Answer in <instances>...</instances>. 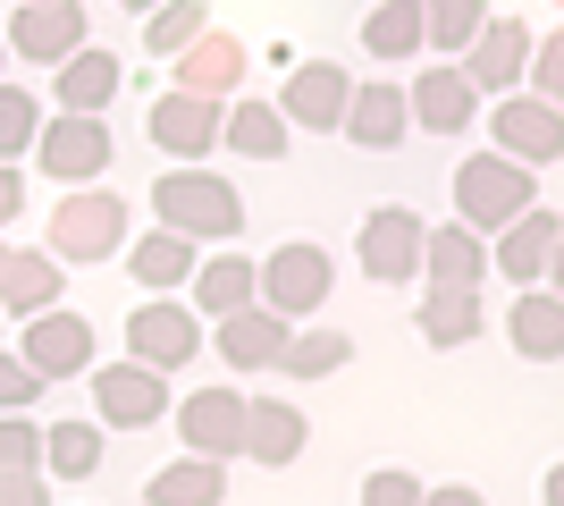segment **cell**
Masks as SVG:
<instances>
[{
	"instance_id": "obj_1",
	"label": "cell",
	"mask_w": 564,
	"mask_h": 506,
	"mask_svg": "<svg viewBox=\"0 0 564 506\" xmlns=\"http://www.w3.org/2000/svg\"><path fill=\"white\" fill-rule=\"evenodd\" d=\"M152 212H161V228H177V237H194V245H236L245 194H236L228 177H212L203 161H177V169L152 177Z\"/></svg>"
},
{
	"instance_id": "obj_2",
	"label": "cell",
	"mask_w": 564,
	"mask_h": 506,
	"mask_svg": "<svg viewBox=\"0 0 564 506\" xmlns=\"http://www.w3.org/2000/svg\"><path fill=\"white\" fill-rule=\"evenodd\" d=\"M531 177H540V169L506 161V152H471V161L455 169V212H464V228L471 237H497L514 212H531V203H540Z\"/></svg>"
},
{
	"instance_id": "obj_3",
	"label": "cell",
	"mask_w": 564,
	"mask_h": 506,
	"mask_svg": "<svg viewBox=\"0 0 564 506\" xmlns=\"http://www.w3.org/2000/svg\"><path fill=\"white\" fill-rule=\"evenodd\" d=\"M127 245V203L110 186H68V203L51 212V262H110Z\"/></svg>"
},
{
	"instance_id": "obj_4",
	"label": "cell",
	"mask_w": 564,
	"mask_h": 506,
	"mask_svg": "<svg viewBox=\"0 0 564 506\" xmlns=\"http://www.w3.org/2000/svg\"><path fill=\"white\" fill-rule=\"evenodd\" d=\"M329 279H337V270H329L321 245H312V237H286L270 262H253V304H270L279 321H304V313L329 304Z\"/></svg>"
},
{
	"instance_id": "obj_5",
	"label": "cell",
	"mask_w": 564,
	"mask_h": 506,
	"mask_svg": "<svg viewBox=\"0 0 564 506\" xmlns=\"http://www.w3.org/2000/svg\"><path fill=\"white\" fill-rule=\"evenodd\" d=\"M110 127L85 119V110H59V119L34 127V169L43 177H59V186H94L101 169H110Z\"/></svg>"
},
{
	"instance_id": "obj_6",
	"label": "cell",
	"mask_w": 564,
	"mask_h": 506,
	"mask_svg": "<svg viewBox=\"0 0 564 506\" xmlns=\"http://www.w3.org/2000/svg\"><path fill=\"white\" fill-rule=\"evenodd\" d=\"M422 212H404V203H379L371 219H362V237H354V254H362V279H379V288H404V279H422Z\"/></svg>"
},
{
	"instance_id": "obj_7",
	"label": "cell",
	"mask_w": 564,
	"mask_h": 506,
	"mask_svg": "<svg viewBox=\"0 0 564 506\" xmlns=\"http://www.w3.org/2000/svg\"><path fill=\"white\" fill-rule=\"evenodd\" d=\"M94 413L101 422H118V431H152V422H169V372H152V363H101L94 372Z\"/></svg>"
},
{
	"instance_id": "obj_8",
	"label": "cell",
	"mask_w": 564,
	"mask_h": 506,
	"mask_svg": "<svg viewBox=\"0 0 564 506\" xmlns=\"http://www.w3.org/2000/svg\"><path fill=\"white\" fill-rule=\"evenodd\" d=\"M127 355L152 363V372L194 363V355H203V313H194V304H169V295L135 304V313H127Z\"/></svg>"
},
{
	"instance_id": "obj_9",
	"label": "cell",
	"mask_w": 564,
	"mask_h": 506,
	"mask_svg": "<svg viewBox=\"0 0 564 506\" xmlns=\"http://www.w3.org/2000/svg\"><path fill=\"white\" fill-rule=\"evenodd\" d=\"M346 94H354V76L337 68V60H304V68H286V85H279V119L304 127V136H337Z\"/></svg>"
},
{
	"instance_id": "obj_10",
	"label": "cell",
	"mask_w": 564,
	"mask_h": 506,
	"mask_svg": "<svg viewBox=\"0 0 564 506\" xmlns=\"http://www.w3.org/2000/svg\"><path fill=\"white\" fill-rule=\"evenodd\" d=\"M497 152L522 169H547L564 161V110L540 94H497Z\"/></svg>"
},
{
	"instance_id": "obj_11",
	"label": "cell",
	"mask_w": 564,
	"mask_h": 506,
	"mask_svg": "<svg viewBox=\"0 0 564 506\" xmlns=\"http://www.w3.org/2000/svg\"><path fill=\"white\" fill-rule=\"evenodd\" d=\"M497 270L514 279V288H540L547 270H556V245H564V212H547V203H531V212H514L506 228H497Z\"/></svg>"
},
{
	"instance_id": "obj_12",
	"label": "cell",
	"mask_w": 564,
	"mask_h": 506,
	"mask_svg": "<svg viewBox=\"0 0 564 506\" xmlns=\"http://www.w3.org/2000/svg\"><path fill=\"white\" fill-rule=\"evenodd\" d=\"M43 380H76V372H94V321L68 313V304H51V313L25 321V346H18Z\"/></svg>"
},
{
	"instance_id": "obj_13",
	"label": "cell",
	"mask_w": 564,
	"mask_h": 506,
	"mask_svg": "<svg viewBox=\"0 0 564 506\" xmlns=\"http://www.w3.org/2000/svg\"><path fill=\"white\" fill-rule=\"evenodd\" d=\"M522 60H531V25L522 18H480V34L464 43L471 94H522Z\"/></svg>"
},
{
	"instance_id": "obj_14",
	"label": "cell",
	"mask_w": 564,
	"mask_h": 506,
	"mask_svg": "<svg viewBox=\"0 0 564 506\" xmlns=\"http://www.w3.org/2000/svg\"><path fill=\"white\" fill-rule=\"evenodd\" d=\"M177 439H186V456H236V439H245V397L236 388H194V397H177Z\"/></svg>"
},
{
	"instance_id": "obj_15",
	"label": "cell",
	"mask_w": 564,
	"mask_h": 506,
	"mask_svg": "<svg viewBox=\"0 0 564 506\" xmlns=\"http://www.w3.org/2000/svg\"><path fill=\"white\" fill-rule=\"evenodd\" d=\"M404 119L430 127V136H464V127L480 119V94H471L464 68H430V76L404 85Z\"/></svg>"
},
{
	"instance_id": "obj_16",
	"label": "cell",
	"mask_w": 564,
	"mask_h": 506,
	"mask_svg": "<svg viewBox=\"0 0 564 506\" xmlns=\"http://www.w3.org/2000/svg\"><path fill=\"white\" fill-rule=\"evenodd\" d=\"M85 43V9L76 0H18V18H9V51L18 60H68Z\"/></svg>"
},
{
	"instance_id": "obj_17",
	"label": "cell",
	"mask_w": 564,
	"mask_h": 506,
	"mask_svg": "<svg viewBox=\"0 0 564 506\" xmlns=\"http://www.w3.org/2000/svg\"><path fill=\"white\" fill-rule=\"evenodd\" d=\"M152 144L177 152V161H203V152H219V101L177 94V85H169V94L152 101Z\"/></svg>"
},
{
	"instance_id": "obj_18",
	"label": "cell",
	"mask_w": 564,
	"mask_h": 506,
	"mask_svg": "<svg viewBox=\"0 0 564 506\" xmlns=\"http://www.w3.org/2000/svg\"><path fill=\"white\" fill-rule=\"evenodd\" d=\"M304 439H312V422L286 406V397H245V439H236V456L295 464V456H304Z\"/></svg>"
},
{
	"instance_id": "obj_19",
	"label": "cell",
	"mask_w": 564,
	"mask_h": 506,
	"mask_svg": "<svg viewBox=\"0 0 564 506\" xmlns=\"http://www.w3.org/2000/svg\"><path fill=\"white\" fill-rule=\"evenodd\" d=\"M228 85H245V43L203 25L186 51H177V94H203V101H228Z\"/></svg>"
},
{
	"instance_id": "obj_20",
	"label": "cell",
	"mask_w": 564,
	"mask_h": 506,
	"mask_svg": "<svg viewBox=\"0 0 564 506\" xmlns=\"http://www.w3.org/2000/svg\"><path fill=\"white\" fill-rule=\"evenodd\" d=\"M286 330L295 321H279L270 304H236V313H219V355H228V372H270L286 346Z\"/></svg>"
},
{
	"instance_id": "obj_21",
	"label": "cell",
	"mask_w": 564,
	"mask_h": 506,
	"mask_svg": "<svg viewBox=\"0 0 564 506\" xmlns=\"http://www.w3.org/2000/svg\"><path fill=\"white\" fill-rule=\"evenodd\" d=\"M118 85H127V68H118V51H101V43H76L68 60H59V110L101 119L118 101Z\"/></svg>"
},
{
	"instance_id": "obj_22",
	"label": "cell",
	"mask_w": 564,
	"mask_h": 506,
	"mask_svg": "<svg viewBox=\"0 0 564 506\" xmlns=\"http://www.w3.org/2000/svg\"><path fill=\"white\" fill-rule=\"evenodd\" d=\"M404 85H354L346 94V119H337V136H354L362 152H397L404 144Z\"/></svg>"
},
{
	"instance_id": "obj_23",
	"label": "cell",
	"mask_w": 564,
	"mask_h": 506,
	"mask_svg": "<svg viewBox=\"0 0 564 506\" xmlns=\"http://www.w3.org/2000/svg\"><path fill=\"white\" fill-rule=\"evenodd\" d=\"M422 270H430V288H480L489 279V237H471V228H422Z\"/></svg>"
},
{
	"instance_id": "obj_24",
	"label": "cell",
	"mask_w": 564,
	"mask_h": 506,
	"mask_svg": "<svg viewBox=\"0 0 564 506\" xmlns=\"http://www.w3.org/2000/svg\"><path fill=\"white\" fill-rule=\"evenodd\" d=\"M219 136H228V152H245V161H286V144H295V127L279 119V101H228V110H219Z\"/></svg>"
},
{
	"instance_id": "obj_25",
	"label": "cell",
	"mask_w": 564,
	"mask_h": 506,
	"mask_svg": "<svg viewBox=\"0 0 564 506\" xmlns=\"http://www.w3.org/2000/svg\"><path fill=\"white\" fill-rule=\"evenodd\" d=\"M506 330H514V346L531 363H556L564 355V295L556 288H522L514 313H506Z\"/></svg>"
},
{
	"instance_id": "obj_26",
	"label": "cell",
	"mask_w": 564,
	"mask_h": 506,
	"mask_svg": "<svg viewBox=\"0 0 564 506\" xmlns=\"http://www.w3.org/2000/svg\"><path fill=\"white\" fill-rule=\"evenodd\" d=\"M152 506H219L228 498V464L219 456H186V464H161L152 482H143Z\"/></svg>"
},
{
	"instance_id": "obj_27",
	"label": "cell",
	"mask_w": 564,
	"mask_h": 506,
	"mask_svg": "<svg viewBox=\"0 0 564 506\" xmlns=\"http://www.w3.org/2000/svg\"><path fill=\"white\" fill-rule=\"evenodd\" d=\"M480 288H430L422 295V313H413V330L430 337V346H471L480 337Z\"/></svg>"
},
{
	"instance_id": "obj_28",
	"label": "cell",
	"mask_w": 564,
	"mask_h": 506,
	"mask_svg": "<svg viewBox=\"0 0 564 506\" xmlns=\"http://www.w3.org/2000/svg\"><path fill=\"white\" fill-rule=\"evenodd\" d=\"M118 254L135 270V288H186L194 279V237H177V228H152V237L118 245Z\"/></svg>"
},
{
	"instance_id": "obj_29",
	"label": "cell",
	"mask_w": 564,
	"mask_h": 506,
	"mask_svg": "<svg viewBox=\"0 0 564 506\" xmlns=\"http://www.w3.org/2000/svg\"><path fill=\"white\" fill-rule=\"evenodd\" d=\"M0 304L18 321L51 313V304H59V262H51V254H9V262H0Z\"/></svg>"
},
{
	"instance_id": "obj_30",
	"label": "cell",
	"mask_w": 564,
	"mask_h": 506,
	"mask_svg": "<svg viewBox=\"0 0 564 506\" xmlns=\"http://www.w3.org/2000/svg\"><path fill=\"white\" fill-rule=\"evenodd\" d=\"M186 288H194V313L219 321V313H236V304H253V262L228 245V254H212V262H194Z\"/></svg>"
},
{
	"instance_id": "obj_31",
	"label": "cell",
	"mask_w": 564,
	"mask_h": 506,
	"mask_svg": "<svg viewBox=\"0 0 564 506\" xmlns=\"http://www.w3.org/2000/svg\"><path fill=\"white\" fill-rule=\"evenodd\" d=\"M362 51L371 60H413L422 51V0H379L362 18Z\"/></svg>"
},
{
	"instance_id": "obj_32",
	"label": "cell",
	"mask_w": 564,
	"mask_h": 506,
	"mask_svg": "<svg viewBox=\"0 0 564 506\" xmlns=\"http://www.w3.org/2000/svg\"><path fill=\"white\" fill-rule=\"evenodd\" d=\"M43 464L59 473V482H94V473H101V431H94V413H85V422H51V431H43Z\"/></svg>"
},
{
	"instance_id": "obj_33",
	"label": "cell",
	"mask_w": 564,
	"mask_h": 506,
	"mask_svg": "<svg viewBox=\"0 0 564 506\" xmlns=\"http://www.w3.org/2000/svg\"><path fill=\"white\" fill-rule=\"evenodd\" d=\"M203 25H212L203 0H152V9H143V51H152V60H177Z\"/></svg>"
},
{
	"instance_id": "obj_34",
	"label": "cell",
	"mask_w": 564,
	"mask_h": 506,
	"mask_svg": "<svg viewBox=\"0 0 564 506\" xmlns=\"http://www.w3.org/2000/svg\"><path fill=\"white\" fill-rule=\"evenodd\" d=\"M346 355H354L346 330H286V346H279V363L295 380H329V372H346Z\"/></svg>"
},
{
	"instance_id": "obj_35",
	"label": "cell",
	"mask_w": 564,
	"mask_h": 506,
	"mask_svg": "<svg viewBox=\"0 0 564 506\" xmlns=\"http://www.w3.org/2000/svg\"><path fill=\"white\" fill-rule=\"evenodd\" d=\"M480 18H489V0H422V43L464 51L480 34Z\"/></svg>"
},
{
	"instance_id": "obj_36",
	"label": "cell",
	"mask_w": 564,
	"mask_h": 506,
	"mask_svg": "<svg viewBox=\"0 0 564 506\" xmlns=\"http://www.w3.org/2000/svg\"><path fill=\"white\" fill-rule=\"evenodd\" d=\"M34 127H43V101L25 94V85H0V161L34 152Z\"/></svg>"
},
{
	"instance_id": "obj_37",
	"label": "cell",
	"mask_w": 564,
	"mask_h": 506,
	"mask_svg": "<svg viewBox=\"0 0 564 506\" xmlns=\"http://www.w3.org/2000/svg\"><path fill=\"white\" fill-rule=\"evenodd\" d=\"M522 94H540L564 110V34H531V60H522Z\"/></svg>"
},
{
	"instance_id": "obj_38",
	"label": "cell",
	"mask_w": 564,
	"mask_h": 506,
	"mask_svg": "<svg viewBox=\"0 0 564 506\" xmlns=\"http://www.w3.org/2000/svg\"><path fill=\"white\" fill-rule=\"evenodd\" d=\"M0 473H43V422L0 413Z\"/></svg>"
},
{
	"instance_id": "obj_39",
	"label": "cell",
	"mask_w": 564,
	"mask_h": 506,
	"mask_svg": "<svg viewBox=\"0 0 564 506\" xmlns=\"http://www.w3.org/2000/svg\"><path fill=\"white\" fill-rule=\"evenodd\" d=\"M43 372H34V363H25V355H0V413H25V406H34V397H43Z\"/></svg>"
},
{
	"instance_id": "obj_40",
	"label": "cell",
	"mask_w": 564,
	"mask_h": 506,
	"mask_svg": "<svg viewBox=\"0 0 564 506\" xmlns=\"http://www.w3.org/2000/svg\"><path fill=\"white\" fill-rule=\"evenodd\" d=\"M362 506H422V482L388 464V473H371V482H362Z\"/></svg>"
},
{
	"instance_id": "obj_41",
	"label": "cell",
	"mask_w": 564,
	"mask_h": 506,
	"mask_svg": "<svg viewBox=\"0 0 564 506\" xmlns=\"http://www.w3.org/2000/svg\"><path fill=\"white\" fill-rule=\"evenodd\" d=\"M0 506H51L43 473H0Z\"/></svg>"
},
{
	"instance_id": "obj_42",
	"label": "cell",
	"mask_w": 564,
	"mask_h": 506,
	"mask_svg": "<svg viewBox=\"0 0 564 506\" xmlns=\"http://www.w3.org/2000/svg\"><path fill=\"white\" fill-rule=\"evenodd\" d=\"M25 212V177H18V161H0V228Z\"/></svg>"
},
{
	"instance_id": "obj_43",
	"label": "cell",
	"mask_w": 564,
	"mask_h": 506,
	"mask_svg": "<svg viewBox=\"0 0 564 506\" xmlns=\"http://www.w3.org/2000/svg\"><path fill=\"white\" fill-rule=\"evenodd\" d=\"M422 506H489L480 489H464V482H447V489H422Z\"/></svg>"
},
{
	"instance_id": "obj_44",
	"label": "cell",
	"mask_w": 564,
	"mask_h": 506,
	"mask_svg": "<svg viewBox=\"0 0 564 506\" xmlns=\"http://www.w3.org/2000/svg\"><path fill=\"white\" fill-rule=\"evenodd\" d=\"M118 9H152V0H118Z\"/></svg>"
},
{
	"instance_id": "obj_45",
	"label": "cell",
	"mask_w": 564,
	"mask_h": 506,
	"mask_svg": "<svg viewBox=\"0 0 564 506\" xmlns=\"http://www.w3.org/2000/svg\"><path fill=\"white\" fill-rule=\"evenodd\" d=\"M0 262H9V245H0Z\"/></svg>"
},
{
	"instance_id": "obj_46",
	"label": "cell",
	"mask_w": 564,
	"mask_h": 506,
	"mask_svg": "<svg viewBox=\"0 0 564 506\" xmlns=\"http://www.w3.org/2000/svg\"><path fill=\"white\" fill-rule=\"evenodd\" d=\"M0 51H9V43H0Z\"/></svg>"
}]
</instances>
